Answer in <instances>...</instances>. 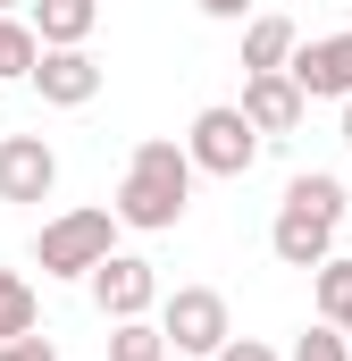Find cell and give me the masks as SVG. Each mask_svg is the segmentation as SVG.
Returning <instances> with one entry per match:
<instances>
[{"instance_id":"1","label":"cell","mask_w":352,"mask_h":361,"mask_svg":"<svg viewBox=\"0 0 352 361\" xmlns=\"http://www.w3.org/2000/svg\"><path fill=\"white\" fill-rule=\"evenodd\" d=\"M184 202H193V160H184V143L151 135V143L126 152V177H118L109 219L134 227V235H168L176 219H184Z\"/></svg>"},{"instance_id":"2","label":"cell","mask_w":352,"mask_h":361,"mask_svg":"<svg viewBox=\"0 0 352 361\" xmlns=\"http://www.w3.org/2000/svg\"><path fill=\"white\" fill-rule=\"evenodd\" d=\"M184 160H193V177H252L260 169V135L244 126L235 101H210L184 126Z\"/></svg>"},{"instance_id":"3","label":"cell","mask_w":352,"mask_h":361,"mask_svg":"<svg viewBox=\"0 0 352 361\" xmlns=\"http://www.w3.org/2000/svg\"><path fill=\"white\" fill-rule=\"evenodd\" d=\"M109 252H118V219H109V210H59V219H42V235H34L42 277H84L92 261H109Z\"/></svg>"},{"instance_id":"4","label":"cell","mask_w":352,"mask_h":361,"mask_svg":"<svg viewBox=\"0 0 352 361\" xmlns=\"http://www.w3.org/2000/svg\"><path fill=\"white\" fill-rule=\"evenodd\" d=\"M151 311H160L151 328L168 336V353H201V361H210L227 336H235V328H227V294H218V286H176V294H160Z\"/></svg>"},{"instance_id":"5","label":"cell","mask_w":352,"mask_h":361,"mask_svg":"<svg viewBox=\"0 0 352 361\" xmlns=\"http://www.w3.org/2000/svg\"><path fill=\"white\" fill-rule=\"evenodd\" d=\"M84 286H92V311H101V319H151V302H160V269H151L143 252L92 261Z\"/></svg>"},{"instance_id":"6","label":"cell","mask_w":352,"mask_h":361,"mask_svg":"<svg viewBox=\"0 0 352 361\" xmlns=\"http://www.w3.org/2000/svg\"><path fill=\"white\" fill-rule=\"evenodd\" d=\"M285 76L302 85V101H352V34H319V42H294Z\"/></svg>"},{"instance_id":"7","label":"cell","mask_w":352,"mask_h":361,"mask_svg":"<svg viewBox=\"0 0 352 361\" xmlns=\"http://www.w3.org/2000/svg\"><path fill=\"white\" fill-rule=\"evenodd\" d=\"M235 109H244V126H252V135H294V126H302V118H310V101H302V85H294V76H285V68H268V76H244V101H235Z\"/></svg>"},{"instance_id":"8","label":"cell","mask_w":352,"mask_h":361,"mask_svg":"<svg viewBox=\"0 0 352 361\" xmlns=\"http://www.w3.org/2000/svg\"><path fill=\"white\" fill-rule=\"evenodd\" d=\"M59 152L42 135H0V202H51Z\"/></svg>"},{"instance_id":"9","label":"cell","mask_w":352,"mask_h":361,"mask_svg":"<svg viewBox=\"0 0 352 361\" xmlns=\"http://www.w3.org/2000/svg\"><path fill=\"white\" fill-rule=\"evenodd\" d=\"M25 85L42 92V101H51V109H84L92 92H101V59H92L84 42H76V51H42V59H34V76H25Z\"/></svg>"},{"instance_id":"10","label":"cell","mask_w":352,"mask_h":361,"mask_svg":"<svg viewBox=\"0 0 352 361\" xmlns=\"http://www.w3.org/2000/svg\"><path fill=\"white\" fill-rule=\"evenodd\" d=\"M268 252H277L285 269H319V261L336 252V227H327L319 210H302V202H277V227H268Z\"/></svg>"},{"instance_id":"11","label":"cell","mask_w":352,"mask_h":361,"mask_svg":"<svg viewBox=\"0 0 352 361\" xmlns=\"http://www.w3.org/2000/svg\"><path fill=\"white\" fill-rule=\"evenodd\" d=\"M34 17V42L42 51H76V42H92V25H101V0H25Z\"/></svg>"},{"instance_id":"12","label":"cell","mask_w":352,"mask_h":361,"mask_svg":"<svg viewBox=\"0 0 352 361\" xmlns=\"http://www.w3.org/2000/svg\"><path fill=\"white\" fill-rule=\"evenodd\" d=\"M294 17H244V76H268V68H285L294 59Z\"/></svg>"},{"instance_id":"13","label":"cell","mask_w":352,"mask_h":361,"mask_svg":"<svg viewBox=\"0 0 352 361\" xmlns=\"http://www.w3.org/2000/svg\"><path fill=\"white\" fill-rule=\"evenodd\" d=\"M310 294H319V319H327L336 336H352V261L344 252H327V261L310 269Z\"/></svg>"},{"instance_id":"14","label":"cell","mask_w":352,"mask_h":361,"mask_svg":"<svg viewBox=\"0 0 352 361\" xmlns=\"http://www.w3.org/2000/svg\"><path fill=\"white\" fill-rule=\"evenodd\" d=\"M285 202H302V210H319V219H327V227H344V177H327V169H310V177H294L285 185Z\"/></svg>"},{"instance_id":"15","label":"cell","mask_w":352,"mask_h":361,"mask_svg":"<svg viewBox=\"0 0 352 361\" xmlns=\"http://www.w3.org/2000/svg\"><path fill=\"white\" fill-rule=\"evenodd\" d=\"M34 59H42L34 25H25V17H0V85H25V76H34Z\"/></svg>"},{"instance_id":"16","label":"cell","mask_w":352,"mask_h":361,"mask_svg":"<svg viewBox=\"0 0 352 361\" xmlns=\"http://www.w3.org/2000/svg\"><path fill=\"white\" fill-rule=\"evenodd\" d=\"M34 319H42L34 286H25L17 269H0V345H8V336H34Z\"/></svg>"},{"instance_id":"17","label":"cell","mask_w":352,"mask_h":361,"mask_svg":"<svg viewBox=\"0 0 352 361\" xmlns=\"http://www.w3.org/2000/svg\"><path fill=\"white\" fill-rule=\"evenodd\" d=\"M109 361H168V336L151 319H109Z\"/></svg>"},{"instance_id":"18","label":"cell","mask_w":352,"mask_h":361,"mask_svg":"<svg viewBox=\"0 0 352 361\" xmlns=\"http://www.w3.org/2000/svg\"><path fill=\"white\" fill-rule=\"evenodd\" d=\"M285 361H352V336H336V328L319 319V328L294 336V353H285Z\"/></svg>"},{"instance_id":"19","label":"cell","mask_w":352,"mask_h":361,"mask_svg":"<svg viewBox=\"0 0 352 361\" xmlns=\"http://www.w3.org/2000/svg\"><path fill=\"white\" fill-rule=\"evenodd\" d=\"M210 361H285V353H277V345H260V336H227Z\"/></svg>"},{"instance_id":"20","label":"cell","mask_w":352,"mask_h":361,"mask_svg":"<svg viewBox=\"0 0 352 361\" xmlns=\"http://www.w3.org/2000/svg\"><path fill=\"white\" fill-rule=\"evenodd\" d=\"M0 361H59V345H51V336H8Z\"/></svg>"},{"instance_id":"21","label":"cell","mask_w":352,"mask_h":361,"mask_svg":"<svg viewBox=\"0 0 352 361\" xmlns=\"http://www.w3.org/2000/svg\"><path fill=\"white\" fill-rule=\"evenodd\" d=\"M193 8H201V17H218V25H244V17H252V0H193Z\"/></svg>"},{"instance_id":"22","label":"cell","mask_w":352,"mask_h":361,"mask_svg":"<svg viewBox=\"0 0 352 361\" xmlns=\"http://www.w3.org/2000/svg\"><path fill=\"white\" fill-rule=\"evenodd\" d=\"M17 8H25V0H0V17H17Z\"/></svg>"},{"instance_id":"23","label":"cell","mask_w":352,"mask_h":361,"mask_svg":"<svg viewBox=\"0 0 352 361\" xmlns=\"http://www.w3.org/2000/svg\"><path fill=\"white\" fill-rule=\"evenodd\" d=\"M344 143H352V101H344Z\"/></svg>"}]
</instances>
